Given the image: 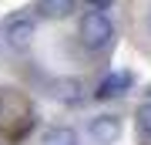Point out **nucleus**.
<instances>
[{
	"label": "nucleus",
	"instance_id": "obj_1",
	"mask_svg": "<svg viewBox=\"0 0 151 145\" xmlns=\"http://www.w3.org/2000/svg\"><path fill=\"white\" fill-rule=\"evenodd\" d=\"M77 34H81V44H84L87 51H104L114 41V24H111V17L104 14V10H87L81 17Z\"/></svg>",
	"mask_w": 151,
	"mask_h": 145
},
{
	"label": "nucleus",
	"instance_id": "obj_2",
	"mask_svg": "<svg viewBox=\"0 0 151 145\" xmlns=\"http://www.w3.org/2000/svg\"><path fill=\"white\" fill-rule=\"evenodd\" d=\"M34 34H37V24H34L30 14H14L10 20L4 24V41H7V47H14V51H27Z\"/></svg>",
	"mask_w": 151,
	"mask_h": 145
},
{
	"label": "nucleus",
	"instance_id": "obj_3",
	"mask_svg": "<svg viewBox=\"0 0 151 145\" xmlns=\"http://www.w3.org/2000/svg\"><path fill=\"white\" fill-rule=\"evenodd\" d=\"M87 135H91V142H97V145H114L121 138V118L118 115H97V118H91V125H87Z\"/></svg>",
	"mask_w": 151,
	"mask_h": 145
},
{
	"label": "nucleus",
	"instance_id": "obj_4",
	"mask_svg": "<svg viewBox=\"0 0 151 145\" xmlns=\"http://www.w3.org/2000/svg\"><path fill=\"white\" fill-rule=\"evenodd\" d=\"M47 95L57 98V101H64V105H81L84 101V85L77 78H57V81H50Z\"/></svg>",
	"mask_w": 151,
	"mask_h": 145
},
{
	"label": "nucleus",
	"instance_id": "obj_5",
	"mask_svg": "<svg viewBox=\"0 0 151 145\" xmlns=\"http://www.w3.org/2000/svg\"><path fill=\"white\" fill-rule=\"evenodd\" d=\"M131 78L128 71H114V74H108L101 81V85H97V91H94V98H101V101H108V98H118V95H124L131 88Z\"/></svg>",
	"mask_w": 151,
	"mask_h": 145
},
{
	"label": "nucleus",
	"instance_id": "obj_6",
	"mask_svg": "<svg viewBox=\"0 0 151 145\" xmlns=\"http://www.w3.org/2000/svg\"><path fill=\"white\" fill-rule=\"evenodd\" d=\"M74 4L77 0H37V10L47 20H64V17L74 14Z\"/></svg>",
	"mask_w": 151,
	"mask_h": 145
},
{
	"label": "nucleus",
	"instance_id": "obj_7",
	"mask_svg": "<svg viewBox=\"0 0 151 145\" xmlns=\"http://www.w3.org/2000/svg\"><path fill=\"white\" fill-rule=\"evenodd\" d=\"M40 145H81V138H77V132L67 128V125H54V128L44 132Z\"/></svg>",
	"mask_w": 151,
	"mask_h": 145
},
{
	"label": "nucleus",
	"instance_id": "obj_8",
	"mask_svg": "<svg viewBox=\"0 0 151 145\" xmlns=\"http://www.w3.org/2000/svg\"><path fill=\"white\" fill-rule=\"evenodd\" d=\"M138 128L151 138V101H145V105L138 108Z\"/></svg>",
	"mask_w": 151,
	"mask_h": 145
},
{
	"label": "nucleus",
	"instance_id": "obj_9",
	"mask_svg": "<svg viewBox=\"0 0 151 145\" xmlns=\"http://www.w3.org/2000/svg\"><path fill=\"white\" fill-rule=\"evenodd\" d=\"M84 4H91V10H104V7H111V0H84Z\"/></svg>",
	"mask_w": 151,
	"mask_h": 145
},
{
	"label": "nucleus",
	"instance_id": "obj_10",
	"mask_svg": "<svg viewBox=\"0 0 151 145\" xmlns=\"http://www.w3.org/2000/svg\"><path fill=\"white\" fill-rule=\"evenodd\" d=\"M148 31H151V10H148Z\"/></svg>",
	"mask_w": 151,
	"mask_h": 145
}]
</instances>
